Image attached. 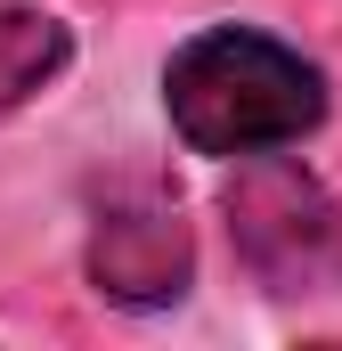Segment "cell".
<instances>
[{
  "label": "cell",
  "mask_w": 342,
  "mask_h": 351,
  "mask_svg": "<svg viewBox=\"0 0 342 351\" xmlns=\"http://www.w3.org/2000/svg\"><path fill=\"white\" fill-rule=\"evenodd\" d=\"M163 114L187 156L245 164L302 147L334 114V82L302 41L269 25H196L163 58Z\"/></svg>",
  "instance_id": "obj_1"
},
{
  "label": "cell",
  "mask_w": 342,
  "mask_h": 351,
  "mask_svg": "<svg viewBox=\"0 0 342 351\" xmlns=\"http://www.w3.org/2000/svg\"><path fill=\"white\" fill-rule=\"evenodd\" d=\"M228 254L277 302L342 294V196L310 172L302 156H245L237 180L220 188Z\"/></svg>",
  "instance_id": "obj_2"
},
{
  "label": "cell",
  "mask_w": 342,
  "mask_h": 351,
  "mask_svg": "<svg viewBox=\"0 0 342 351\" xmlns=\"http://www.w3.org/2000/svg\"><path fill=\"white\" fill-rule=\"evenodd\" d=\"M82 278L114 311H171L196 286V229L155 172H114L90 204L82 237Z\"/></svg>",
  "instance_id": "obj_3"
},
{
  "label": "cell",
  "mask_w": 342,
  "mask_h": 351,
  "mask_svg": "<svg viewBox=\"0 0 342 351\" xmlns=\"http://www.w3.org/2000/svg\"><path fill=\"white\" fill-rule=\"evenodd\" d=\"M74 74V25L33 0H0V123L41 106Z\"/></svg>",
  "instance_id": "obj_4"
}]
</instances>
